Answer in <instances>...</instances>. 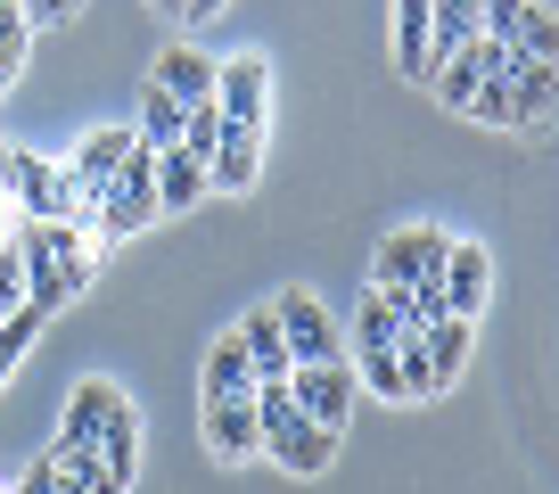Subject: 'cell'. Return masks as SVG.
<instances>
[{
  "label": "cell",
  "mask_w": 559,
  "mask_h": 494,
  "mask_svg": "<svg viewBox=\"0 0 559 494\" xmlns=\"http://www.w3.org/2000/svg\"><path fill=\"white\" fill-rule=\"evenodd\" d=\"M214 141H223V107L198 99L190 116H181V141H174V149H190V157H214Z\"/></svg>",
  "instance_id": "484cf974"
},
{
  "label": "cell",
  "mask_w": 559,
  "mask_h": 494,
  "mask_svg": "<svg viewBox=\"0 0 559 494\" xmlns=\"http://www.w3.org/2000/svg\"><path fill=\"white\" fill-rule=\"evenodd\" d=\"M395 74L428 91L437 74V50H428V0H395Z\"/></svg>",
  "instance_id": "e0dca14e"
},
{
  "label": "cell",
  "mask_w": 559,
  "mask_h": 494,
  "mask_svg": "<svg viewBox=\"0 0 559 494\" xmlns=\"http://www.w3.org/2000/svg\"><path fill=\"white\" fill-rule=\"evenodd\" d=\"M239 354H247V379H255V388H272V379H288V346H280V321H272V305H263V314H239Z\"/></svg>",
  "instance_id": "9a60e30c"
},
{
  "label": "cell",
  "mask_w": 559,
  "mask_h": 494,
  "mask_svg": "<svg viewBox=\"0 0 559 494\" xmlns=\"http://www.w3.org/2000/svg\"><path fill=\"white\" fill-rule=\"evenodd\" d=\"M157 91H174L181 107H198V99H214V58L206 50H190V42H174V50L157 58V74H148Z\"/></svg>",
  "instance_id": "ac0fdd59"
},
{
  "label": "cell",
  "mask_w": 559,
  "mask_h": 494,
  "mask_svg": "<svg viewBox=\"0 0 559 494\" xmlns=\"http://www.w3.org/2000/svg\"><path fill=\"white\" fill-rule=\"evenodd\" d=\"M437 297H444V314H461V321L486 314V297H493V247L486 239H453V247H444Z\"/></svg>",
  "instance_id": "8fae6325"
},
{
  "label": "cell",
  "mask_w": 559,
  "mask_h": 494,
  "mask_svg": "<svg viewBox=\"0 0 559 494\" xmlns=\"http://www.w3.org/2000/svg\"><path fill=\"white\" fill-rule=\"evenodd\" d=\"M543 9H551V0H543Z\"/></svg>",
  "instance_id": "d6a6232c"
},
{
  "label": "cell",
  "mask_w": 559,
  "mask_h": 494,
  "mask_svg": "<svg viewBox=\"0 0 559 494\" xmlns=\"http://www.w3.org/2000/svg\"><path fill=\"white\" fill-rule=\"evenodd\" d=\"M461 116L493 124V132H519V107H510V83H502V74H486V83L469 91V107H461Z\"/></svg>",
  "instance_id": "d4e9b609"
},
{
  "label": "cell",
  "mask_w": 559,
  "mask_h": 494,
  "mask_svg": "<svg viewBox=\"0 0 559 494\" xmlns=\"http://www.w3.org/2000/svg\"><path fill=\"white\" fill-rule=\"evenodd\" d=\"M198 437H206V454L214 461H255V396H198Z\"/></svg>",
  "instance_id": "7c38bea8"
},
{
  "label": "cell",
  "mask_w": 559,
  "mask_h": 494,
  "mask_svg": "<svg viewBox=\"0 0 559 494\" xmlns=\"http://www.w3.org/2000/svg\"><path fill=\"white\" fill-rule=\"evenodd\" d=\"M9 207H17V223H74V181L58 157H34V149H17L9 157Z\"/></svg>",
  "instance_id": "5b68a950"
},
{
  "label": "cell",
  "mask_w": 559,
  "mask_h": 494,
  "mask_svg": "<svg viewBox=\"0 0 559 494\" xmlns=\"http://www.w3.org/2000/svg\"><path fill=\"white\" fill-rule=\"evenodd\" d=\"M444 247H453V231L437 223H403L379 239V256H370V289H419L444 272Z\"/></svg>",
  "instance_id": "277c9868"
},
{
  "label": "cell",
  "mask_w": 559,
  "mask_h": 494,
  "mask_svg": "<svg viewBox=\"0 0 559 494\" xmlns=\"http://www.w3.org/2000/svg\"><path fill=\"white\" fill-rule=\"evenodd\" d=\"M510 107H519V132H535V124H551V107H559V67L551 58H510Z\"/></svg>",
  "instance_id": "5bb4252c"
},
{
  "label": "cell",
  "mask_w": 559,
  "mask_h": 494,
  "mask_svg": "<svg viewBox=\"0 0 559 494\" xmlns=\"http://www.w3.org/2000/svg\"><path fill=\"white\" fill-rule=\"evenodd\" d=\"M288 396H297V412H305V421H321V428H346L354 404H362L346 354H337V363H297V370H288Z\"/></svg>",
  "instance_id": "30bf717a"
},
{
  "label": "cell",
  "mask_w": 559,
  "mask_h": 494,
  "mask_svg": "<svg viewBox=\"0 0 559 494\" xmlns=\"http://www.w3.org/2000/svg\"><path fill=\"white\" fill-rule=\"evenodd\" d=\"M272 321H280V346L288 363H337V321L313 289H280L272 297Z\"/></svg>",
  "instance_id": "9c48e42d"
},
{
  "label": "cell",
  "mask_w": 559,
  "mask_h": 494,
  "mask_svg": "<svg viewBox=\"0 0 559 494\" xmlns=\"http://www.w3.org/2000/svg\"><path fill=\"white\" fill-rule=\"evenodd\" d=\"M395 338H412V330H403V314H395V297L362 281V297H354V354H370V346H395Z\"/></svg>",
  "instance_id": "ffe728a7"
},
{
  "label": "cell",
  "mask_w": 559,
  "mask_h": 494,
  "mask_svg": "<svg viewBox=\"0 0 559 494\" xmlns=\"http://www.w3.org/2000/svg\"><path fill=\"white\" fill-rule=\"evenodd\" d=\"M9 494H58V470H50V454H41V461H34V470H25Z\"/></svg>",
  "instance_id": "83f0119b"
},
{
  "label": "cell",
  "mask_w": 559,
  "mask_h": 494,
  "mask_svg": "<svg viewBox=\"0 0 559 494\" xmlns=\"http://www.w3.org/2000/svg\"><path fill=\"white\" fill-rule=\"evenodd\" d=\"M0 494H9V486H0Z\"/></svg>",
  "instance_id": "836d02e7"
},
{
  "label": "cell",
  "mask_w": 559,
  "mask_h": 494,
  "mask_svg": "<svg viewBox=\"0 0 559 494\" xmlns=\"http://www.w3.org/2000/svg\"><path fill=\"white\" fill-rule=\"evenodd\" d=\"M419 354H428V370H437V388H453L461 370H469V354H477V321L437 314L428 330H419Z\"/></svg>",
  "instance_id": "2e32d148"
},
{
  "label": "cell",
  "mask_w": 559,
  "mask_h": 494,
  "mask_svg": "<svg viewBox=\"0 0 559 494\" xmlns=\"http://www.w3.org/2000/svg\"><path fill=\"white\" fill-rule=\"evenodd\" d=\"M206 396H255V379H247V354H239V338H214L206 346Z\"/></svg>",
  "instance_id": "cb8c5ba5"
},
{
  "label": "cell",
  "mask_w": 559,
  "mask_h": 494,
  "mask_svg": "<svg viewBox=\"0 0 559 494\" xmlns=\"http://www.w3.org/2000/svg\"><path fill=\"white\" fill-rule=\"evenodd\" d=\"M214 107H223V124H239V132H263L272 124V58L239 50L214 67Z\"/></svg>",
  "instance_id": "ba28073f"
},
{
  "label": "cell",
  "mask_w": 559,
  "mask_h": 494,
  "mask_svg": "<svg viewBox=\"0 0 559 494\" xmlns=\"http://www.w3.org/2000/svg\"><path fill=\"white\" fill-rule=\"evenodd\" d=\"M116 379H83V388L67 396V421H58V437L41 445L50 454V470H83V461H99V421H107V404H116Z\"/></svg>",
  "instance_id": "52a82bcc"
},
{
  "label": "cell",
  "mask_w": 559,
  "mask_h": 494,
  "mask_svg": "<svg viewBox=\"0 0 559 494\" xmlns=\"http://www.w3.org/2000/svg\"><path fill=\"white\" fill-rule=\"evenodd\" d=\"M230 0H181V25H206V17H223Z\"/></svg>",
  "instance_id": "f1b7e54d"
},
{
  "label": "cell",
  "mask_w": 559,
  "mask_h": 494,
  "mask_svg": "<svg viewBox=\"0 0 559 494\" xmlns=\"http://www.w3.org/2000/svg\"><path fill=\"white\" fill-rule=\"evenodd\" d=\"M255 454H272L288 478H321L337 461V428H321V421H305L297 412V396H288V379H272V388H255Z\"/></svg>",
  "instance_id": "7a4b0ae2"
},
{
  "label": "cell",
  "mask_w": 559,
  "mask_h": 494,
  "mask_svg": "<svg viewBox=\"0 0 559 494\" xmlns=\"http://www.w3.org/2000/svg\"><path fill=\"white\" fill-rule=\"evenodd\" d=\"M206 190V157H190V149H157V207L165 214H190Z\"/></svg>",
  "instance_id": "d6986e66"
},
{
  "label": "cell",
  "mask_w": 559,
  "mask_h": 494,
  "mask_svg": "<svg viewBox=\"0 0 559 494\" xmlns=\"http://www.w3.org/2000/svg\"><path fill=\"white\" fill-rule=\"evenodd\" d=\"M148 9H165V17H181V0H148Z\"/></svg>",
  "instance_id": "1f68e13d"
},
{
  "label": "cell",
  "mask_w": 559,
  "mask_h": 494,
  "mask_svg": "<svg viewBox=\"0 0 559 494\" xmlns=\"http://www.w3.org/2000/svg\"><path fill=\"white\" fill-rule=\"evenodd\" d=\"M25 58H34V25H25V9H17V0H0V99L17 91Z\"/></svg>",
  "instance_id": "603a6c76"
},
{
  "label": "cell",
  "mask_w": 559,
  "mask_h": 494,
  "mask_svg": "<svg viewBox=\"0 0 559 494\" xmlns=\"http://www.w3.org/2000/svg\"><path fill=\"white\" fill-rule=\"evenodd\" d=\"M17 305H25V272H17V256L0 247V314H17Z\"/></svg>",
  "instance_id": "4316f807"
},
{
  "label": "cell",
  "mask_w": 559,
  "mask_h": 494,
  "mask_svg": "<svg viewBox=\"0 0 559 494\" xmlns=\"http://www.w3.org/2000/svg\"><path fill=\"white\" fill-rule=\"evenodd\" d=\"M41 305H17V314H0V388H9V379H17L25 370V354H34V338H41Z\"/></svg>",
  "instance_id": "7402d4cb"
},
{
  "label": "cell",
  "mask_w": 559,
  "mask_h": 494,
  "mask_svg": "<svg viewBox=\"0 0 559 494\" xmlns=\"http://www.w3.org/2000/svg\"><path fill=\"white\" fill-rule=\"evenodd\" d=\"M17 239V207H9V190H0V247Z\"/></svg>",
  "instance_id": "f546056e"
},
{
  "label": "cell",
  "mask_w": 559,
  "mask_h": 494,
  "mask_svg": "<svg viewBox=\"0 0 559 494\" xmlns=\"http://www.w3.org/2000/svg\"><path fill=\"white\" fill-rule=\"evenodd\" d=\"M157 149H132V157L107 174V190H99V207H91V239L99 247H116V239H140V231L157 223Z\"/></svg>",
  "instance_id": "3957f363"
},
{
  "label": "cell",
  "mask_w": 559,
  "mask_h": 494,
  "mask_svg": "<svg viewBox=\"0 0 559 494\" xmlns=\"http://www.w3.org/2000/svg\"><path fill=\"white\" fill-rule=\"evenodd\" d=\"M9 256H17V272H25V305H41V314H67V305L91 289V272H99L107 247L91 239L83 223H17Z\"/></svg>",
  "instance_id": "6da1fadb"
},
{
  "label": "cell",
  "mask_w": 559,
  "mask_h": 494,
  "mask_svg": "<svg viewBox=\"0 0 559 494\" xmlns=\"http://www.w3.org/2000/svg\"><path fill=\"white\" fill-rule=\"evenodd\" d=\"M354 388H370L379 404H428L437 396V370L419 354V338H395V346H370L354 363Z\"/></svg>",
  "instance_id": "8992f818"
},
{
  "label": "cell",
  "mask_w": 559,
  "mask_h": 494,
  "mask_svg": "<svg viewBox=\"0 0 559 494\" xmlns=\"http://www.w3.org/2000/svg\"><path fill=\"white\" fill-rule=\"evenodd\" d=\"M181 116H190V107H181L174 91L148 83V91H140V124H132V141H140V149H174V141H181Z\"/></svg>",
  "instance_id": "44dd1931"
},
{
  "label": "cell",
  "mask_w": 559,
  "mask_h": 494,
  "mask_svg": "<svg viewBox=\"0 0 559 494\" xmlns=\"http://www.w3.org/2000/svg\"><path fill=\"white\" fill-rule=\"evenodd\" d=\"M9 157H17V149H9V141H0V181H9Z\"/></svg>",
  "instance_id": "4dcf8cb0"
},
{
  "label": "cell",
  "mask_w": 559,
  "mask_h": 494,
  "mask_svg": "<svg viewBox=\"0 0 559 494\" xmlns=\"http://www.w3.org/2000/svg\"><path fill=\"white\" fill-rule=\"evenodd\" d=\"M255 181H263V132L223 124V141H214V157H206V190L239 198V190H255Z\"/></svg>",
  "instance_id": "4fadbf2b"
}]
</instances>
